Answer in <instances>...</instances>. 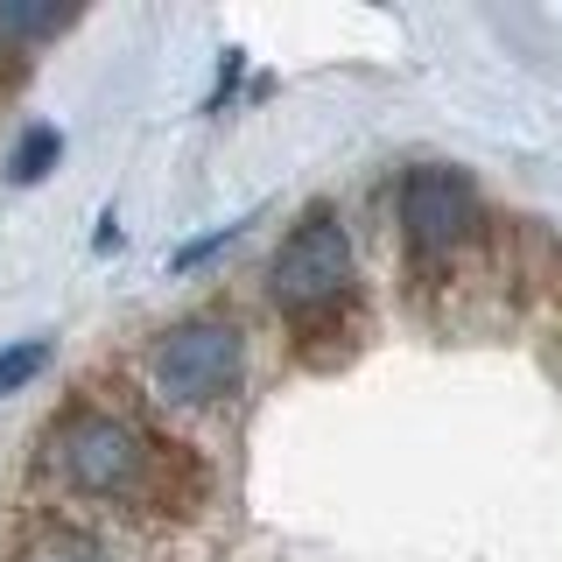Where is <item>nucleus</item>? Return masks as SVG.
Listing matches in <instances>:
<instances>
[{
    "label": "nucleus",
    "mask_w": 562,
    "mask_h": 562,
    "mask_svg": "<svg viewBox=\"0 0 562 562\" xmlns=\"http://www.w3.org/2000/svg\"><path fill=\"white\" fill-rule=\"evenodd\" d=\"M35 471L57 499L134 520H190L211 499V464L190 443L162 436L140 408L70 394L35 436Z\"/></svg>",
    "instance_id": "nucleus-1"
},
{
    "label": "nucleus",
    "mask_w": 562,
    "mask_h": 562,
    "mask_svg": "<svg viewBox=\"0 0 562 562\" xmlns=\"http://www.w3.org/2000/svg\"><path fill=\"white\" fill-rule=\"evenodd\" d=\"M57 148H64V134L57 127H29L22 140H14V183H43L49 176V162H57Z\"/></svg>",
    "instance_id": "nucleus-7"
},
{
    "label": "nucleus",
    "mask_w": 562,
    "mask_h": 562,
    "mask_svg": "<svg viewBox=\"0 0 562 562\" xmlns=\"http://www.w3.org/2000/svg\"><path fill=\"white\" fill-rule=\"evenodd\" d=\"M148 401L169 415H225L246 394V324L225 310H190L140 351Z\"/></svg>",
    "instance_id": "nucleus-3"
},
{
    "label": "nucleus",
    "mask_w": 562,
    "mask_h": 562,
    "mask_svg": "<svg viewBox=\"0 0 562 562\" xmlns=\"http://www.w3.org/2000/svg\"><path fill=\"white\" fill-rule=\"evenodd\" d=\"M0 57H8V29H0Z\"/></svg>",
    "instance_id": "nucleus-9"
},
{
    "label": "nucleus",
    "mask_w": 562,
    "mask_h": 562,
    "mask_svg": "<svg viewBox=\"0 0 562 562\" xmlns=\"http://www.w3.org/2000/svg\"><path fill=\"white\" fill-rule=\"evenodd\" d=\"M8 562H127V555H120L105 535H92V527H78V520H43V527H29V535L14 541Z\"/></svg>",
    "instance_id": "nucleus-5"
},
{
    "label": "nucleus",
    "mask_w": 562,
    "mask_h": 562,
    "mask_svg": "<svg viewBox=\"0 0 562 562\" xmlns=\"http://www.w3.org/2000/svg\"><path fill=\"white\" fill-rule=\"evenodd\" d=\"M394 225H401V254H408L415 274H450L485 239V204L464 169L415 162L394 190Z\"/></svg>",
    "instance_id": "nucleus-4"
},
{
    "label": "nucleus",
    "mask_w": 562,
    "mask_h": 562,
    "mask_svg": "<svg viewBox=\"0 0 562 562\" xmlns=\"http://www.w3.org/2000/svg\"><path fill=\"white\" fill-rule=\"evenodd\" d=\"M49 366V345L43 338H22V345H0V394H22V386Z\"/></svg>",
    "instance_id": "nucleus-8"
},
{
    "label": "nucleus",
    "mask_w": 562,
    "mask_h": 562,
    "mask_svg": "<svg viewBox=\"0 0 562 562\" xmlns=\"http://www.w3.org/2000/svg\"><path fill=\"white\" fill-rule=\"evenodd\" d=\"M268 303L289 316L303 359L316 351V338H345L351 351V330H359V254H351V233L338 225L330 204L303 211V225L274 246Z\"/></svg>",
    "instance_id": "nucleus-2"
},
{
    "label": "nucleus",
    "mask_w": 562,
    "mask_h": 562,
    "mask_svg": "<svg viewBox=\"0 0 562 562\" xmlns=\"http://www.w3.org/2000/svg\"><path fill=\"white\" fill-rule=\"evenodd\" d=\"M70 8H43V0H0V29H8V43H29V35H49L64 29Z\"/></svg>",
    "instance_id": "nucleus-6"
}]
</instances>
